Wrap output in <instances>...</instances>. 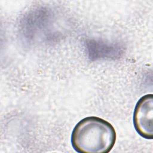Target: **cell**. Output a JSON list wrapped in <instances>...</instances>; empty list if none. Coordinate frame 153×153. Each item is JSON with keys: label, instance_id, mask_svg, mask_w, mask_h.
Segmentation results:
<instances>
[{"label": "cell", "instance_id": "7a4b0ae2", "mask_svg": "<svg viewBox=\"0 0 153 153\" xmlns=\"http://www.w3.org/2000/svg\"><path fill=\"white\" fill-rule=\"evenodd\" d=\"M153 95L142 96L137 102L133 115L136 131L146 139L153 138Z\"/></svg>", "mask_w": 153, "mask_h": 153}, {"label": "cell", "instance_id": "6da1fadb", "mask_svg": "<svg viewBox=\"0 0 153 153\" xmlns=\"http://www.w3.org/2000/svg\"><path fill=\"white\" fill-rule=\"evenodd\" d=\"M115 140L116 132L112 124L94 116L79 121L71 135L72 147L79 153H108Z\"/></svg>", "mask_w": 153, "mask_h": 153}]
</instances>
